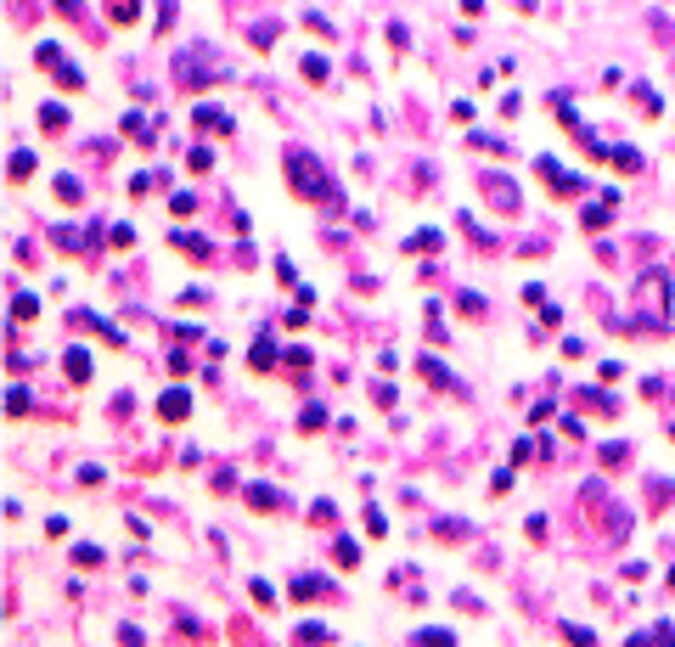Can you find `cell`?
Instances as JSON below:
<instances>
[{
  "instance_id": "17",
  "label": "cell",
  "mask_w": 675,
  "mask_h": 647,
  "mask_svg": "<svg viewBox=\"0 0 675 647\" xmlns=\"http://www.w3.org/2000/svg\"><path fill=\"white\" fill-rule=\"evenodd\" d=\"M293 636H299V642H326V636H332V631H326V625H299V631H293Z\"/></svg>"
},
{
  "instance_id": "1",
  "label": "cell",
  "mask_w": 675,
  "mask_h": 647,
  "mask_svg": "<svg viewBox=\"0 0 675 647\" xmlns=\"http://www.w3.org/2000/svg\"><path fill=\"white\" fill-rule=\"evenodd\" d=\"M282 169H287V186L299 192L304 203H326V197H332V175L315 163V153L287 147V153H282Z\"/></svg>"
},
{
  "instance_id": "27",
  "label": "cell",
  "mask_w": 675,
  "mask_h": 647,
  "mask_svg": "<svg viewBox=\"0 0 675 647\" xmlns=\"http://www.w3.org/2000/svg\"><path fill=\"white\" fill-rule=\"evenodd\" d=\"M74 558L90 568V563H101V546H74Z\"/></svg>"
},
{
  "instance_id": "28",
  "label": "cell",
  "mask_w": 675,
  "mask_h": 647,
  "mask_svg": "<svg viewBox=\"0 0 675 647\" xmlns=\"http://www.w3.org/2000/svg\"><path fill=\"white\" fill-rule=\"evenodd\" d=\"M366 535H388V524H383V512H377V507L366 512Z\"/></svg>"
},
{
  "instance_id": "20",
  "label": "cell",
  "mask_w": 675,
  "mask_h": 647,
  "mask_svg": "<svg viewBox=\"0 0 675 647\" xmlns=\"http://www.w3.org/2000/svg\"><path fill=\"white\" fill-rule=\"evenodd\" d=\"M248 591H253V602H259V608H270V602H276V591H270V585H265V580H253V585H248Z\"/></svg>"
},
{
  "instance_id": "13",
  "label": "cell",
  "mask_w": 675,
  "mask_h": 647,
  "mask_svg": "<svg viewBox=\"0 0 675 647\" xmlns=\"http://www.w3.org/2000/svg\"><path fill=\"white\" fill-rule=\"evenodd\" d=\"M57 197H62V203H79V180L74 175H57Z\"/></svg>"
},
{
  "instance_id": "11",
  "label": "cell",
  "mask_w": 675,
  "mask_h": 647,
  "mask_svg": "<svg viewBox=\"0 0 675 647\" xmlns=\"http://www.w3.org/2000/svg\"><path fill=\"white\" fill-rule=\"evenodd\" d=\"M175 243L186 248V253H203V259H209V253H214V248L203 243V237H192V231H175Z\"/></svg>"
},
{
  "instance_id": "10",
  "label": "cell",
  "mask_w": 675,
  "mask_h": 647,
  "mask_svg": "<svg viewBox=\"0 0 675 647\" xmlns=\"http://www.w3.org/2000/svg\"><path fill=\"white\" fill-rule=\"evenodd\" d=\"M34 310H40V299H34V293H17V299H11V316H17V321H28Z\"/></svg>"
},
{
  "instance_id": "15",
  "label": "cell",
  "mask_w": 675,
  "mask_h": 647,
  "mask_svg": "<svg viewBox=\"0 0 675 647\" xmlns=\"http://www.w3.org/2000/svg\"><path fill=\"white\" fill-rule=\"evenodd\" d=\"M304 79H315V84L326 79V57H304Z\"/></svg>"
},
{
  "instance_id": "4",
  "label": "cell",
  "mask_w": 675,
  "mask_h": 647,
  "mask_svg": "<svg viewBox=\"0 0 675 647\" xmlns=\"http://www.w3.org/2000/svg\"><path fill=\"white\" fill-rule=\"evenodd\" d=\"M248 507H253V512H276V507H282V495H276L270 485H248Z\"/></svg>"
},
{
  "instance_id": "16",
  "label": "cell",
  "mask_w": 675,
  "mask_h": 647,
  "mask_svg": "<svg viewBox=\"0 0 675 647\" xmlns=\"http://www.w3.org/2000/svg\"><path fill=\"white\" fill-rule=\"evenodd\" d=\"M417 642H456V631H445V625H428V631H417Z\"/></svg>"
},
{
  "instance_id": "22",
  "label": "cell",
  "mask_w": 675,
  "mask_h": 647,
  "mask_svg": "<svg viewBox=\"0 0 675 647\" xmlns=\"http://www.w3.org/2000/svg\"><path fill=\"white\" fill-rule=\"evenodd\" d=\"M613 163H619V169H642V158H636L630 147H613Z\"/></svg>"
},
{
  "instance_id": "12",
  "label": "cell",
  "mask_w": 675,
  "mask_h": 647,
  "mask_svg": "<svg viewBox=\"0 0 675 647\" xmlns=\"http://www.w3.org/2000/svg\"><path fill=\"white\" fill-rule=\"evenodd\" d=\"M636 642H675V625H670V619H664V625H653V631H642Z\"/></svg>"
},
{
  "instance_id": "25",
  "label": "cell",
  "mask_w": 675,
  "mask_h": 647,
  "mask_svg": "<svg viewBox=\"0 0 675 647\" xmlns=\"http://www.w3.org/2000/svg\"><path fill=\"white\" fill-rule=\"evenodd\" d=\"M456 304H461V310H467V316H484V299H478V293H461V299H456Z\"/></svg>"
},
{
  "instance_id": "24",
  "label": "cell",
  "mask_w": 675,
  "mask_h": 647,
  "mask_svg": "<svg viewBox=\"0 0 675 647\" xmlns=\"http://www.w3.org/2000/svg\"><path fill=\"white\" fill-rule=\"evenodd\" d=\"M197 209V192H175V214H192Z\"/></svg>"
},
{
  "instance_id": "5",
  "label": "cell",
  "mask_w": 675,
  "mask_h": 647,
  "mask_svg": "<svg viewBox=\"0 0 675 647\" xmlns=\"http://www.w3.org/2000/svg\"><path fill=\"white\" fill-rule=\"evenodd\" d=\"M417 372H422V377H428V383H445V389H461V383H450L445 360H434V355H422V360H417Z\"/></svg>"
},
{
  "instance_id": "3",
  "label": "cell",
  "mask_w": 675,
  "mask_h": 647,
  "mask_svg": "<svg viewBox=\"0 0 675 647\" xmlns=\"http://www.w3.org/2000/svg\"><path fill=\"white\" fill-rule=\"evenodd\" d=\"M186 411H192V394H186V389H169V394L158 400V416H163V422H180Z\"/></svg>"
},
{
  "instance_id": "2",
  "label": "cell",
  "mask_w": 675,
  "mask_h": 647,
  "mask_svg": "<svg viewBox=\"0 0 675 647\" xmlns=\"http://www.w3.org/2000/svg\"><path fill=\"white\" fill-rule=\"evenodd\" d=\"M287 591H293V602H315V597H332V585H326L321 574H299V580H293Z\"/></svg>"
},
{
  "instance_id": "23",
  "label": "cell",
  "mask_w": 675,
  "mask_h": 647,
  "mask_svg": "<svg viewBox=\"0 0 675 647\" xmlns=\"http://www.w3.org/2000/svg\"><path fill=\"white\" fill-rule=\"evenodd\" d=\"M107 11H113V23H136V6H130V0H119V6H107Z\"/></svg>"
},
{
  "instance_id": "18",
  "label": "cell",
  "mask_w": 675,
  "mask_h": 647,
  "mask_svg": "<svg viewBox=\"0 0 675 647\" xmlns=\"http://www.w3.org/2000/svg\"><path fill=\"white\" fill-rule=\"evenodd\" d=\"M6 411L23 416V411H28V389H11V394H6Z\"/></svg>"
},
{
  "instance_id": "19",
  "label": "cell",
  "mask_w": 675,
  "mask_h": 647,
  "mask_svg": "<svg viewBox=\"0 0 675 647\" xmlns=\"http://www.w3.org/2000/svg\"><path fill=\"white\" fill-rule=\"evenodd\" d=\"M332 552H338V563H361V546H355V541H338Z\"/></svg>"
},
{
  "instance_id": "26",
  "label": "cell",
  "mask_w": 675,
  "mask_h": 647,
  "mask_svg": "<svg viewBox=\"0 0 675 647\" xmlns=\"http://www.w3.org/2000/svg\"><path fill=\"white\" fill-rule=\"evenodd\" d=\"M563 636H569V642H580V647H586V642H597V636H591L586 625H563Z\"/></svg>"
},
{
  "instance_id": "6",
  "label": "cell",
  "mask_w": 675,
  "mask_h": 647,
  "mask_svg": "<svg viewBox=\"0 0 675 647\" xmlns=\"http://www.w3.org/2000/svg\"><path fill=\"white\" fill-rule=\"evenodd\" d=\"M62 366H68V377H74V383H84V377H90V355H84V349H68V355H62Z\"/></svg>"
},
{
  "instance_id": "14",
  "label": "cell",
  "mask_w": 675,
  "mask_h": 647,
  "mask_svg": "<svg viewBox=\"0 0 675 647\" xmlns=\"http://www.w3.org/2000/svg\"><path fill=\"white\" fill-rule=\"evenodd\" d=\"M434 535H445V541H461V535H467V524H456V518H439V524H434Z\"/></svg>"
},
{
  "instance_id": "8",
  "label": "cell",
  "mask_w": 675,
  "mask_h": 647,
  "mask_svg": "<svg viewBox=\"0 0 675 647\" xmlns=\"http://www.w3.org/2000/svg\"><path fill=\"white\" fill-rule=\"evenodd\" d=\"M270 360H276V343L259 338V343H253V372H270Z\"/></svg>"
},
{
  "instance_id": "9",
  "label": "cell",
  "mask_w": 675,
  "mask_h": 647,
  "mask_svg": "<svg viewBox=\"0 0 675 647\" xmlns=\"http://www.w3.org/2000/svg\"><path fill=\"white\" fill-rule=\"evenodd\" d=\"M6 169H11V180H28V175H34V153H11Z\"/></svg>"
},
{
  "instance_id": "21",
  "label": "cell",
  "mask_w": 675,
  "mask_h": 647,
  "mask_svg": "<svg viewBox=\"0 0 675 647\" xmlns=\"http://www.w3.org/2000/svg\"><path fill=\"white\" fill-rule=\"evenodd\" d=\"M192 169H197V175H209V169H214V153H209V147H197V153H192Z\"/></svg>"
},
{
  "instance_id": "7",
  "label": "cell",
  "mask_w": 675,
  "mask_h": 647,
  "mask_svg": "<svg viewBox=\"0 0 675 647\" xmlns=\"http://www.w3.org/2000/svg\"><path fill=\"white\" fill-rule=\"evenodd\" d=\"M40 124H45V130H62V124H68V107L45 101V107H40Z\"/></svg>"
}]
</instances>
